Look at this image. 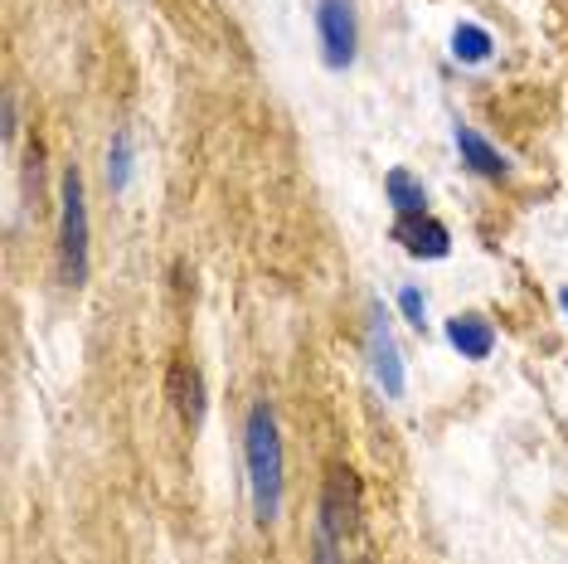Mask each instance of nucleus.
Returning a JSON list of instances; mask_svg holds the SVG:
<instances>
[{
	"label": "nucleus",
	"mask_w": 568,
	"mask_h": 564,
	"mask_svg": "<svg viewBox=\"0 0 568 564\" xmlns=\"http://www.w3.org/2000/svg\"><path fill=\"white\" fill-rule=\"evenodd\" d=\"M243 453H248V486H253V516L257 525H273L282 516V439L273 404L248 409L243 429Z\"/></svg>",
	"instance_id": "1"
},
{
	"label": "nucleus",
	"mask_w": 568,
	"mask_h": 564,
	"mask_svg": "<svg viewBox=\"0 0 568 564\" xmlns=\"http://www.w3.org/2000/svg\"><path fill=\"white\" fill-rule=\"evenodd\" d=\"M59 278L69 288H83L88 282V200H83V175L79 165L63 171L59 185Z\"/></svg>",
	"instance_id": "2"
},
{
	"label": "nucleus",
	"mask_w": 568,
	"mask_h": 564,
	"mask_svg": "<svg viewBox=\"0 0 568 564\" xmlns=\"http://www.w3.org/2000/svg\"><path fill=\"white\" fill-rule=\"evenodd\" d=\"M316 30H321V59H326V69H351L355 49H359L355 0H316Z\"/></svg>",
	"instance_id": "3"
},
{
	"label": "nucleus",
	"mask_w": 568,
	"mask_h": 564,
	"mask_svg": "<svg viewBox=\"0 0 568 564\" xmlns=\"http://www.w3.org/2000/svg\"><path fill=\"white\" fill-rule=\"evenodd\" d=\"M369 365H374V380L384 384V394L404 400V361H398L394 331L384 322V306H374V316H369Z\"/></svg>",
	"instance_id": "4"
},
{
	"label": "nucleus",
	"mask_w": 568,
	"mask_h": 564,
	"mask_svg": "<svg viewBox=\"0 0 568 564\" xmlns=\"http://www.w3.org/2000/svg\"><path fill=\"white\" fill-rule=\"evenodd\" d=\"M394 239L404 243L413 259H447V253H452L447 224H437L433 214H404V220L394 224Z\"/></svg>",
	"instance_id": "5"
},
{
	"label": "nucleus",
	"mask_w": 568,
	"mask_h": 564,
	"mask_svg": "<svg viewBox=\"0 0 568 564\" xmlns=\"http://www.w3.org/2000/svg\"><path fill=\"white\" fill-rule=\"evenodd\" d=\"M457 151H462V161H467L476 175H486V181H506L510 175V161L500 157V151L490 147L476 127H457Z\"/></svg>",
	"instance_id": "6"
},
{
	"label": "nucleus",
	"mask_w": 568,
	"mask_h": 564,
	"mask_svg": "<svg viewBox=\"0 0 568 564\" xmlns=\"http://www.w3.org/2000/svg\"><path fill=\"white\" fill-rule=\"evenodd\" d=\"M447 341H452V351H462L467 361H486V355L496 351V331H490L486 316H452Z\"/></svg>",
	"instance_id": "7"
},
{
	"label": "nucleus",
	"mask_w": 568,
	"mask_h": 564,
	"mask_svg": "<svg viewBox=\"0 0 568 564\" xmlns=\"http://www.w3.org/2000/svg\"><path fill=\"white\" fill-rule=\"evenodd\" d=\"M171 394H175L180 419H185L190 429H200V423H204V384H200V370L190 361H180L171 370Z\"/></svg>",
	"instance_id": "8"
},
{
	"label": "nucleus",
	"mask_w": 568,
	"mask_h": 564,
	"mask_svg": "<svg viewBox=\"0 0 568 564\" xmlns=\"http://www.w3.org/2000/svg\"><path fill=\"white\" fill-rule=\"evenodd\" d=\"M384 190H389V204L398 210V220H404V214H428V195H423V185L413 181L408 171H389Z\"/></svg>",
	"instance_id": "9"
},
{
	"label": "nucleus",
	"mask_w": 568,
	"mask_h": 564,
	"mask_svg": "<svg viewBox=\"0 0 568 564\" xmlns=\"http://www.w3.org/2000/svg\"><path fill=\"white\" fill-rule=\"evenodd\" d=\"M490 34L481 30V24H457V34H452V59L462 63H486L490 59Z\"/></svg>",
	"instance_id": "10"
},
{
	"label": "nucleus",
	"mask_w": 568,
	"mask_h": 564,
	"mask_svg": "<svg viewBox=\"0 0 568 564\" xmlns=\"http://www.w3.org/2000/svg\"><path fill=\"white\" fill-rule=\"evenodd\" d=\"M126 175H132V137L118 132L112 137V151H108V190L112 195L126 190Z\"/></svg>",
	"instance_id": "11"
},
{
	"label": "nucleus",
	"mask_w": 568,
	"mask_h": 564,
	"mask_svg": "<svg viewBox=\"0 0 568 564\" xmlns=\"http://www.w3.org/2000/svg\"><path fill=\"white\" fill-rule=\"evenodd\" d=\"M312 564H345V555H341V531L326 525V521H316V555H312Z\"/></svg>",
	"instance_id": "12"
},
{
	"label": "nucleus",
	"mask_w": 568,
	"mask_h": 564,
	"mask_svg": "<svg viewBox=\"0 0 568 564\" xmlns=\"http://www.w3.org/2000/svg\"><path fill=\"white\" fill-rule=\"evenodd\" d=\"M398 312H404V322H408L413 331H423V322H428V302H423L418 288H404V292H398Z\"/></svg>",
	"instance_id": "13"
},
{
	"label": "nucleus",
	"mask_w": 568,
	"mask_h": 564,
	"mask_svg": "<svg viewBox=\"0 0 568 564\" xmlns=\"http://www.w3.org/2000/svg\"><path fill=\"white\" fill-rule=\"evenodd\" d=\"M559 302H564V312H568V288H564V292H559Z\"/></svg>",
	"instance_id": "14"
}]
</instances>
